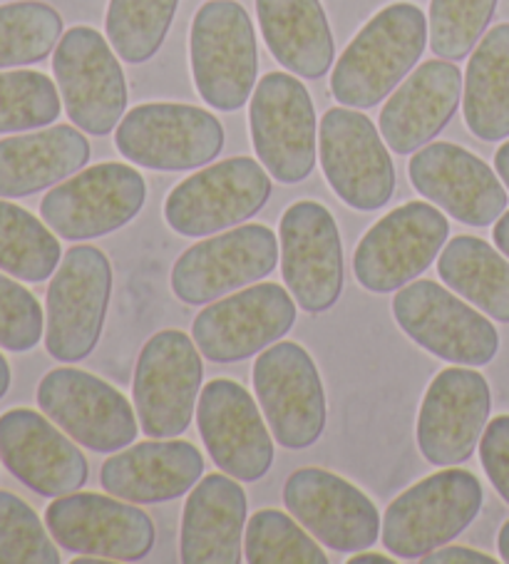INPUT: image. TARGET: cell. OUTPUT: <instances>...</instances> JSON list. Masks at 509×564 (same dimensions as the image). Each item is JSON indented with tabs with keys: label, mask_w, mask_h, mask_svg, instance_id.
Wrapping results in <instances>:
<instances>
[{
	"label": "cell",
	"mask_w": 509,
	"mask_h": 564,
	"mask_svg": "<svg viewBox=\"0 0 509 564\" xmlns=\"http://www.w3.org/2000/svg\"><path fill=\"white\" fill-rule=\"evenodd\" d=\"M427 18L413 3H393L360 28L336 61L331 93L344 107L368 110L405 80L427 45Z\"/></svg>",
	"instance_id": "cell-1"
},
{
	"label": "cell",
	"mask_w": 509,
	"mask_h": 564,
	"mask_svg": "<svg viewBox=\"0 0 509 564\" xmlns=\"http://www.w3.org/2000/svg\"><path fill=\"white\" fill-rule=\"evenodd\" d=\"M483 485L469 470L447 468L415 482L390 502L383 518L386 550L415 562L459 538L483 510Z\"/></svg>",
	"instance_id": "cell-2"
},
{
	"label": "cell",
	"mask_w": 509,
	"mask_h": 564,
	"mask_svg": "<svg viewBox=\"0 0 509 564\" xmlns=\"http://www.w3.org/2000/svg\"><path fill=\"white\" fill-rule=\"evenodd\" d=\"M189 57L202 100L219 112L247 105L257 87L259 47L253 23L237 0H209L192 23Z\"/></svg>",
	"instance_id": "cell-3"
},
{
	"label": "cell",
	"mask_w": 509,
	"mask_h": 564,
	"mask_svg": "<svg viewBox=\"0 0 509 564\" xmlns=\"http://www.w3.org/2000/svg\"><path fill=\"white\" fill-rule=\"evenodd\" d=\"M112 294V267L97 247H73L47 286L45 348L55 361L80 364L100 344Z\"/></svg>",
	"instance_id": "cell-4"
},
{
	"label": "cell",
	"mask_w": 509,
	"mask_h": 564,
	"mask_svg": "<svg viewBox=\"0 0 509 564\" xmlns=\"http://www.w3.org/2000/svg\"><path fill=\"white\" fill-rule=\"evenodd\" d=\"M115 148L137 167L187 172L224 150V128L212 112L182 102L137 105L117 124Z\"/></svg>",
	"instance_id": "cell-5"
},
{
	"label": "cell",
	"mask_w": 509,
	"mask_h": 564,
	"mask_svg": "<svg viewBox=\"0 0 509 564\" xmlns=\"http://www.w3.org/2000/svg\"><path fill=\"white\" fill-rule=\"evenodd\" d=\"M393 316L410 341L453 366H487L499 351L492 321L435 281L415 279L398 289Z\"/></svg>",
	"instance_id": "cell-6"
},
{
	"label": "cell",
	"mask_w": 509,
	"mask_h": 564,
	"mask_svg": "<svg viewBox=\"0 0 509 564\" xmlns=\"http://www.w3.org/2000/svg\"><path fill=\"white\" fill-rule=\"evenodd\" d=\"M269 197L267 167L251 158H231L180 182L164 202V219L182 237H212L251 219Z\"/></svg>",
	"instance_id": "cell-7"
},
{
	"label": "cell",
	"mask_w": 509,
	"mask_h": 564,
	"mask_svg": "<svg viewBox=\"0 0 509 564\" xmlns=\"http://www.w3.org/2000/svg\"><path fill=\"white\" fill-rule=\"evenodd\" d=\"M144 177L130 164L102 162L80 170L45 194L41 217L67 241L112 235L142 212Z\"/></svg>",
	"instance_id": "cell-8"
},
{
	"label": "cell",
	"mask_w": 509,
	"mask_h": 564,
	"mask_svg": "<svg viewBox=\"0 0 509 564\" xmlns=\"http://www.w3.org/2000/svg\"><path fill=\"white\" fill-rule=\"evenodd\" d=\"M450 237V221L427 202H408L378 219L358 241L356 281L370 294H393L433 264Z\"/></svg>",
	"instance_id": "cell-9"
},
{
	"label": "cell",
	"mask_w": 509,
	"mask_h": 564,
	"mask_svg": "<svg viewBox=\"0 0 509 564\" xmlns=\"http://www.w3.org/2000/svg\"><path fill=\"white\" fill-rule=\"evenodd\" d=\"M202 351L180 328H166L144 344L134 368V408L150 437H180L202 393Z\"/></svg>",
	"instance_id": "cell-10"
},
{
	"label": "cell",
	"mask_w": 509,
	"mask_h": 564,
	"mask_svg": "<svg viewBox=\"0 0 509 564\" xmlns=\"http://www.w3.org/2000/svg\"><path fill=\"white\" fill-rule=\"evenodd\" d=\"M281 247L263 224H243L197 241L174 261L172 291L182 304L204 306L259 284L277 269Z\"/></svg>",
	"instance_id": "cell-11"
},
{
	"label": "cell",
	"mask_w": 509,
	"mask_h": 564,
	"mask_svg": "<svg viewBox=\"0 0 509 564\" xmlns=\"http://www.w3.org/2000/svg\"><path fill=\"white\" fill-rule=\"evenodd\" d=\"M321 167L336 197L358 212L393 199L396 167L383 134L354 107H333L318 128Z\"/></svg>",
	"instance_id": "cell-12"
},
{
	"label": "cell",
	"mask_w": 509,
	"mask_h": 564,
	"mask_svg": "<svg viewBox=\"0 0 509 564\" xmlns=\"http://www.w3.org/2000/svg\"><path fill=\"white\" fill-rule=\"evenodd\" d=\"M249 128L257 158L273 180H308L316 167V110L306 85L289 73L263 75L251 95Z\"/></svg>",
	"instance_id": "cell-13"
},
{
	"label": "cell",
	"mask_w": 509,
	"mask_h": 564,
	"mask_svg": "<svg viewBox=\"0 0 509 564\" xmlns=\"http://www.w3.org/2000/svg\"><path fill=\"white\" fill-rule=\"evenodd\" d=\"M53 73L67 118L95 138L110 134L127 110V83L117 53L95 28H71L57 43Z\"/></svg>",
	"instance_id": "cell-14"
},
{
	"label": "cell",
	"mask_w": 509,
	"mask_h": 564,
	"mask_svg": "<svg viewBox=\"0 0 509 564\" xmlns=\"http://www.w3.org/2000/svg\"><path fill=\"white\" fill-rule=\"evenodd\" d=\"M253 391L271 435L289 451L316 445L326 427V393L311 354L301 344L277 341L253 364Z\"/></svg>",
	"instance_id": "cell-15"
},
{
	"label": "cell",
	"mask_w": 509,
	"mask_h": 564,
	"mask_svg": "<svg viewBox=\"0 0 509 564\" xmlns=\"http://www.w3.org/2000/svg\"><path fill=\"white\" fill-rule=\"evenodd\" d=\"M296 324V299L279 284H253L197 314L192 338L212 364H237L281 341Z\"/></svg>",
	"instance_id": "cell-16"
},
{
	"label": "cell",
	"mask_w": 509,
	"mask_h": 564,
	"mask_svg": "<svg viewBox=\"0 0 509 564\" xmlns=\"http://www.w3.org/2000/svg\"><path fill=\"white\" fill-rule=\"evenodd\" d=\"M283 284L306 314H323L344 294V245L333 214L318 202H296L279 229Z\"/></svg>",
	"instance_id": "cell-17"
},
{
	"label": "cell",
	"mask_w": 509,
	"mask_h": 564,
	"mask_svg": "<svg viewBox=\"0 0 509 564\" xmlns=\"http://www.w3.org/2000/svg\"><path fill=\"white\" fill-rule=\"evenodd\" d=\"M37 405L93 453H117L137 441L134 408L102 378L80 368H55L37 386Z\"/></svg>",
	"instance_id": "cell-18"
},
{
	"label": "cell",
	"mask_w": 509,
	"mask_h": 564,
	"mask_svg": "<svg viewBox=\"0 0 509 564\" xmlns=\"http://www.w3.org/2000/svg\"><path fill=\"white\" fill-rule=\"evenodd\" d=\"M45 524L63 550L112 562L144 560L156 538L150 514L134 502L100 492L55 498L45 510Z\"/></svg>",
	"instance_id": "cell-19"
},
{
	"label": "cell",
	"mask_w": 509,
	"mask_h": 564,
	"mask_svg": "<svg viewBox=\"0 0 509 564\" xmlns=\"http://www.w3.org/2000/svg\"><path fill=\"white\" fill-rule=\"evenodd\" d=\"M492 408L489 383L475 368H445L427 386L418 415V447L435 468L473 458Z\"/></svg>",
	"instance_id": "cell-20"
},
{
	"label": "cell",
	"mask_w": 509,
	"mask_h": 564,
	"mask_svg": "<svg viewBox=\"0 0 509 564\" xmlns=\"http://www.w3.org/2000/svg\"><path fill=\"white\" fill-rule=\"evenodd\" d=\"M283 505L313 538L336 552H364L380 538L373 500L336 473L301 468L283 485Z\"/></svg>",
	"instance_id": "cell-21"
},
{
	"label": "cell",
	"mask_w": 509,
	"mask_h": 564,
	"mask_svg": "<svg viewBox=\"0 0 509 564\" xmlns=\"http://www.w3.org/2000/svg\"><path fill=\"white\" fill-rule=\"evenodd\" d=\"M197 425L214 465L241 482L267 478L273 465V437L247 388L229 378L204 386Z\"/></svg>",
	"instance_id": "cell-22"
},
{
	"label": "cell",
	"mask_w": 509,
	"mask_h": 564,
	"mask_svg": "<svg viewBox=\"0 0 509 564\" xmlns=\"http://www.w3.org/2000/svg\"><path fill=\"white\" fill-rule=\"evenodd\" d=\"M413 187L467 227H489L507 212L509 194L485 160L453 142H433L408 164Z\"/></svg>",
	"instance_id": "cell-23"
},
{
	"label": "cell",
	"mask_w": 509,
	"mask_h": 564,
	"mask_svg": "<svg viewBox=\"0 0 509 564\" xmlns=\"http://www.w3.org/2000/svg\"><path fill=\"white\" fill-rule=\"evenodd\" d=\"M0 460L43 498H63L87 482L80 447L65 431H57L51 417L31 408H13L0 415Z\"/></svg>",
	"instance_id": "cell-24"
},
{
	"label": "cell",
	"mask_w": 509,
	"mask_h": 564,
	"mask_svg": "<svg viewBox=\"0 0 509 564\" xmlns=\"http://www.w3.org/2000/svg\"><path fill=\"white\" fill-rule=\"evenodd\" d=\"M204 475L202 453L180 437H152L127 445L100 470L105 492L134 505H156L187 495Z\"/></svg>",
	"instance_id": "cell-25"
},
{
	"label": "cell",
	"mask_w": 509,
	"mask_h": 564,
	"mask_svg": "<svg viewBox=\"0 0 509 564\" xmlns=\"http://www.w3.org/2000/svg\"><path fill=\"white\" fill-rule=\"evenodd\" d=\"M463 73L453 61H427L390 93L380 110V134L396 154H413L433 142L463 100Z\"/></svg>",
	"instance_id": "cell-26"
},
{
	"label": "cell",
	"mask_w": 509,
	"mask_h": 564,
	"mask_svg": "<svg viewBox=\"0 0 509 564\" xmlns=\"http://www.w3.org/2000/svg\"><path fill=\"white\" fill-rule=\"evenodd\" d=\"M247 492L231 475L214 473L189 490L182 514L184 564H239L243 560Z\"/></svg>",
	"instance_id": "cell-27"
},
{
	"label": "cell",
	"mask_w": 509,
	"mask_h": 564,
	"mask_svg": "<svg viewBox=\"0 0 509 564\" xmlns=\"http://www.w3.org/2000/svg\"><path fill=\"white\" fill-rule=\"evenodd\" d=\"M87 162L90 142L71 124L0 140V197H31L73 177Z\"/></svg>",
	"instance_id": "cell-28"
},
{
	"label": "cell",
	"mask_w": 509,
	"mask_h": 564,
	"mask_svg": "<svg viewBox=\"0 0 509 564\" xmlns=\"http://www.w3.org/2000/svg\"><path fill=\"white\" fill-rule=\"evenodd\" d=\"M269 53L289 73L318 80L333 65V35L321 0H257Z\"/></svg>",
	"instance_id": "cell-29"
},
{
	"label": "cell",
	"mask_w": 509,
	"mask_h": 564,
	"mask_svg": "<svg viewBox=\"0 0 509 564\" xmlns=\"http://www.w3.org/2000/svg\"><path fill=\"white\" fill-rule=\"evenodd\" d=\"M463 112L477 140L509 138V23L495 25L469 57Z\"/></svg>",
	"instance_id": "cell-30"
},
{
	"label": "cell",
	"mask_w": 509,
	"mask_h": 564,
	"mask_svg": "<svg viewBox=\"0 0 509 564\" xmlns=\"http://www.w3.org/2000/svg\"><path fill=\"white\" fill-rule=\"evenodd\" d=\"M437 274L467 304L509 324V259L502 251L479 237H455L440 251Z\"/></svg>",
	"instance_id": "cell-31"
},
{
	"label": "cell",
	"mask_w": 509,
	"mask_h": 564,
	"mask_svg": "<svg viewBox=\"0 0 509 564\" xmlns=\"http://www.w3.org/2000/svg\"><path fill=\"white\" fill-rule=\"evenodd\" d=\"M63 259L61 241L45 221L0 197V271L28 284L51 279Z\"/></svg>",
	"instance_id": "cell-32"
},
{
	"label": "cell",
	"mask_w": 509,
	"mask_h": 564,
	"mask_svg": "<svg viewBox=\"0 0 509 564\" xmlns=\"http://www.w3.org/2000/svg\"><path fill=\"white\" fill-rule=\"evenodd\" d=\"M180 0H110L105 18L107 41L130 65L152 61L170 33Z\"/></svg>",
	"instance_id": "cell-33"
},
{
	"label": "cell",
	"mask_w": 509,
	"mask_h": 564,
	"mask_svg": "<svg viewBox=\"0 0 509 564\" xmlns=\"http://www.w3.org/2000/svg\"><path fill=\"white\" fill-rule=\"evenodd\" d=\"M63 37V18L53 6L18 0L0 6V70L45 61Z\"/></svg>",
	"instance_id": "cell-34"
},
{
	"label": "cell",
	"mask_w": 509,
	"mask_h": 564,
	"mask_svg": "<svg viewBox=\"0 0 509 564\" xmlns=\"http://www.w3.org/2000/svg\"><path fill=\"white\" fill-rule=\"evenodd\" d=\"M243 560L249 564H328L316 538L281 510H259L247 522Z\"/></svg>",
	"instance_id": "cell-35"
},
{
	"label": "cell",
	"mask_w": 509,
	"mask_h": 564,
	"mask_svg": "<svg viewBox=\"0 0 509 564\" xmlns=\"http://www.w3.org/2000/svg\"><path fill=\"white\" fill-rule=\"evenodd\" d=\"M61 100L55 83L43 73H0V134L47 128L61 118Z\"/></svg>",
	"instance_id": "cell-36"
},
{
	"label": "cell",
	"mask_w": 509,
	"mask_h": 564,
	"mask_svg": "<svg viewBox=\"0 0 509 564\" xmlns=\"http://www.w3.org/2000/svg\"><path fill=\"white\" fill-rule=\"evenodd\" d=\"M497 0H433L430 3V47L443 61H465L485 35Z\"/></svg>",
	"instance_id": "cell-37"
},
{
	"label": "cell",
	"mask_w": 509,
	"mask_h": 564,
	"mask_svg": "<svg viewBox=\"0 0 509 564\" xmlns=\"http://www.w3.org/2000/svg\"><path fill=\"white\" fill-rule=\"evenodd\" d=\"M47 532L31 505L0 490V564H61Z\"/></svg>",
	"instance_id": "cell-38"
},
{
	"label": "cell",
	"mask_w": 509,
	"mask_h": 564,
	"mask_svg": "<svg viewBox=\"0 0 509 564\" xmlns=\"http://www.w3.org/2000/svg\"><path fill=\"white\" fill-rule=\"evenodd\" d=\"M45 336V314L31 291L0 274V348L28 354Z\"/></svg>",
	"instance_id": "cell-39"
},
{
	"label": "cell",
	"mask_w": 509,
	"mask_h": 564,
	"mask_svg": "<svg viewBox=\"0 0 509 564\" xmlns=\"http://www.w3.org/2000/svg\"><path fill=\"white\" fill-rule=\"evenodd\" d=\"M479 460L492 488L509 505V415H497L479 437Z\"/></svg>",
	"instance_id": "cell-40"
},
{
	"label": "cell",
	"mask_w": 509,
	"mask_h": 564,
	"mask_svg": "<svg viewBox=\"0 0 509 564\" xmlns=\"http://www.w3.org/2000/svg\"><path fill=\"white\" fill-rule=\"evenodd\" d=\"M420 562L423 564H497V560L489 557V554L469 550V547H457V544L430 552Z\"/></svg>",
	"instance_id": "cell-41"
},
{
	"label": "cell",
	"mask_w": 509,
	"mask_h": 564,
	"mask_svg": "<svg viewBox=\"0 0 509 564\" xmlns=\"http://www.w3.org/2000/svg\"><path fill=\"white\" fill-rule=\"evenodd\" d=\"M495 247L509 259V209L495 224Z\"/></svg>",
	"instance_id": "cell-42"
},
{
	"label": "cell",
	"mask_w": 509,
	"mask_h": 564,
	"mask_svg": "<svg viewBox=\"0 0 509 564\" xmlns=\"http://www.w3.org/2000/svg\"><path fill=\"white\" fill-rule=\"evenodd\" d=\"M495 170H497L499 180H502L505 187L509 189V140L495 154Z\"/></svg>",
	"instance_id": "cell-43"
},
{
	"label": "cell",
	"mask_w": 509,
	"mask_h": 564,
	"mask_svg": "<svg viewBox=\"0 0 509 564\" xmlns=\"http://www.w3.org/2000/svg\"><path fill=\"white\" fill-rule=\"evenodd\" d=\"M398 557H386V554H376V552H366L364 554H354L348 560V564H396Z\"/></svg>",
	"instance_id": "cell-44"
},
{
	"label": "cell",
	"mask_w": 509,
	"mask_h": 564,
	"mask_svg": "<svg viewBox=\"0 0 509 564\" xmlns=\"http://www.w3.org/2000/svg\"><path fill=\"white\" fill-rule=\"evenodd\" d=\"M497 550H499V557H502V562H509V520L502 524V530H499Z\"/></svg>",
	"instance_id": "cell-45"
},
{
	"label": "cell",
	"mask_w": 509,
	"mask_h": 564,
	"mask_svg": "<svg viewBox=\"0 0 509 564\" xmlns=\"http://www.w3.org/2000/svg\"><path fill=\"white\" fill-rule=\"evenodd\" d=\"M8 388H11V366H8L6 356L0 354V398L8 393Z\"/></svg>",
	"instance_id": "cell-46"
}]
</instances>
